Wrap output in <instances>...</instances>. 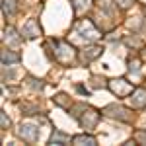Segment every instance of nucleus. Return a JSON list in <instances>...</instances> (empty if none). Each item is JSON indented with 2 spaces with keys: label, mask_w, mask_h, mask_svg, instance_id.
I'll return each instance as SVG.
<instances>
[{
  "label": "nucleus",
  "mask_w": 146,
  "mask_h": 146,
  "mask_svg": "<svg viewBox=\"0 0 146 146\" xmlns=\"http://www.w3.org/2000/svg\"><path fill=\"white\" fill-rule=\"evenodd\" d=\"M29 86H31L33 90H41V88H43V82L37 80V78H29Z\"/></svg>",
  "instance_id": "19"
},
{
  "label": "nucleus",
  "mask_w": 146,
  "mask_h": 146,
  "mask_svg": "<svg viewBox=\"0 0 146 146\" xmlns=\"http://www.w3.org/2000/svg\"><path fill=\"white\" fill-rule=\"evenodd\" d=\"M131 105H133L135 109L146 107V90L144 88H136V90L131 94Z\"/></svg>",
  "instance_id": "7"
},
{
  "label": "nucleus",
  "mask_w": 146,
  "mask_h": 146,
  "mask_svg": "<svg viewBox=\"0 0 146 146\" xmlns=\"http://www.w3.org/2000/svg\"><path fill=\"white\" fill-rule=\"evenodd\" d=\"M72 142H74V144H88V146H96V144H98V140H96L94 136H90V135H78V136H74V138H72Z\"/></svg>",
  "instance_id": "12"
},
{
  "label": "nucleus",
  "mask_w": 146,
  "mask_h": 146,
  "mask_svg": "<svg viewBox=\"0 0 146 146\" xmlns=\"http://www.w3.org/2000/svg\"><path fill=\"white\" fill-rule=\"evenodd\" d=\"M103 53V49L100 45H92L88 49H84L82 51V62H92L94 58H98V56Z\"/></svg>",
  "instance_id": "9"
},
{
  "label": "nucleus",
  "mask_w": 146,
  "mask_h": 146,
  "mask_svg": "<svg viewBox=\"0 0 146 146\" xmlns=\"http://www.w3.org/2000/svg\"><path fill=\"white\" fill-rule=\"evenodd\" d=\"M76 31H78V35H82L84 39H88V41H96L98 37H101L100 35V29L94 25V22H90V20H82V22L76 23Z\"/></svg>",
  "instance_id": "3"
},
{
  "label": "nucleus",
  "mask_w": 146,
  "mask_h": 146,
  "mask_svg": "<svg viewBox=\"0 0 146 146\" xmlns=\"http://www.w3.org/2000/svg\"><path fill=\"white\" fill-rule=\"evenodd\" d=\"M68 142H70V136L60 133V131H55L51 135V140H49V144H68Z\"/></svg>",
  "instance_id": "11"
},
{
  "label": "nucleus",
  "mask_w": 146,
  "mask_h": 146,
  "mask_svg": "<svg viewBox=\"0 0 146 146\" xmlns=\"http://www.w3.org/2000/svg\"><path fill=\"white\" fill-rule=\"evenodd\" d=\"M138 64H140V62H138V60H133V58H129V70H131V72H138Z\"/></svg>",
  "instance_id": "20"
},
{
  "label": "nucleus",
  "mask_w": 146,
  "mask_h": 146,
  "mask_svg": "<svg viewBox=\"0 0 146 146\" xmlns=\"http://www.w3.org/2000/svg\"><path fill=\"white\" fill-rule=\"evenodd\" d=\"M117 4H119V8L121 10H127V8H131L133 4H135V0H115Z\"/></svg>",
  "instance_id": "18"
},
{
  "label": "nucleus",
  "mask_w": 146,
  "mask_h": 146,
  "mask_svg": "<svg viewBox=\"0 0 146 146\" xmlns=\"http://www.w3.org/2000/svg\"><path fill=\"white\" fill-rule=\"evenodd\" d=\"M22 35H23V37H27V39H35V37H39V35H41V27H39V23L35 22V20H27V23L23 25V29H22Z\"/></svg>",
  "instance_id": "8"
},
{
  "label": "nucleus",
  "mask_w": 146,
  "mask_h": 146,
  "mask_svg": "<svg viewBox=\"0 0 146 146\" xmlns=\"http://www.w3.org/2000/svg\"><path fill=\"white\" fill-rule=\"evenodd\" d=\"M55 103L60 107H70V98L66 94H58V96H55Z\"/></svg>",
  "instance_id": "15"
},
{
  "label": "nucleus",
  "mask_w": 146,
  "mask_h": 146,
  "mask_svg": "<svg viewBox=\"0 0 146 146\" xmlns=\"http://www.w3.org/2000/svg\"><path fill=\"white\" fill-rule=\"evenodd\" d=\"M0 121H2V129H6V127L10 125V119L6 117V113H4V111L0 113Z\"/></svg>",
  "instance_id": "21"
},
{
  "label": "nucleus",
  "mask_w": 146,
  "mask_h": 146,
  "mask_svg": "<svg viewBox=\"0 0 146 146\" xmlns=\"http://www.w3.org/2000/svg\"><path fill=\"white\" fill-rule=\"evenodd\" d=\"M76 109H78L80 113H76L74 117L80 121V125L82 127H86V129H92V127H96L98 125V121H100V113L96 111V109H92V107H86L84 103H80V105H76Z\"/></svg>",
  "instance_id": "1"
},
{
  "label": "nucleus",
  "mask_w": 146,
  "mask_h": 146,
  "mask_svg": "<svg viewBox=\"0 0 146 146\" xmlns=\"http://www.w3.org/2000/svg\"><path fill=\"white\" fill-rule=\"evenodd\" d=\"M20 136L27 142H35L39 138V129L33 127V125H22L20 127Z\"/></svg>",
  "instance_id": "6"
},
{
  "label": "nucleus",
  "mask_w": 146,
  "mask_h": 146,
  "mask_svg": "<svg viewBox=\"0 0 146 146\" xmlns=\"http://www.w3.org/2000/svg\"><path fill=\"white\" fill-rule=\"evenodd\" d=\"M135 140L138 144H146V131H136L135 133Z\"/></svg>",
  "instance_id": "17"
},
{
  "label": "nucleus",
  "mask_w": 146,
  "mask_h": 146,
  "mask_svg": "<svg viewBox=\"0 0 146 146\" xmlns=\"http://www.w3.org/2000/svg\"><path fill=\"white\" fill-rule=\"evenodd\" d=\"M20 60V55L18 53H12L8 49H4L2 51V64L6 66V64H12V62H18Z\"/></svg>",
  "instance_id": "13"
},
{
  "label": "nucleus",
  "mask_w": 146,
  "mask_h": 146,
  "mask_svg": "<svg viewBox=\"0 0 146 146\" xmlns=\"http://www.w3.org/2000/svg\"><path fill=\"white\" fill-rule=\"evenodd\" d=\"M6 39L10 41L12 45H18V43L22 41V39L18 37V33H16V29H14V27H8V31H6Z\"/></svg>",
  "instance_id": "16"
},
{
  "label": "nucleus",
  "mask_w": 146,
  "mask_h": 146,
  "mask_svg": "<svg viewBox=\"0 0 146 146\" xmlns=\"http://www.w3.org/2000/svg\"><path fill=\"white\" fill-rule=\"evenodd\" d=\"M103 115H107V117H111V119H119V121H131L133 119V113L129 111L127 107L123 105H117V103H111V105H107V107H103Z\"/></svg>",
  "instance_id": "4"
},
{
  "label": "nucleus",
  "mask_w": 146,
  "mask_h": 146,
  "mask_svg": "<svg viewBox=\"0 0 146 146\" xmlns=\"http://www.w3.org/2000/svg\"><path fill=\"white\" fill-rule=\"evenodd\" d=\"M109 90L115 96H119V98H127V96H131L135 92V88H133L131 82H127L125 78H119V80H111L109 82Z\"/></svg>",
  "instance_id": "5"
},
{
  "label": "nucleus",
  "mask_w": 146,
  "mask_h": 146,
  "mask_svg": "<svg viewBox=\"0 0 146 146\" xmlns=\"http://www.w3.org/2000/svg\"><path fill=\"white\" fill-rule=\"evenodd\" d=\"M53 55H55V58L58 60V62L66 64V62H70V60L74 58L76 51H74V47H72V45H68V43H64V41H60V43H55V51H53Z\"/></svg>",
  "instance_id": "2"
},
{
  "label": "nucleus",
  "mask_w": 146,
  "mask_h": 146,
  "mask_svg": "<svg viewBox=\"0 0 146 146\" xmlns=\"http://www.w3.org/2000/svg\"><path fill=\"white\" fill-rule=\"evenodd\" d=\"M92 8V0H72V10L74 14H82V12Z\"/></svg>",
  "instance_id": "10"
},
{
  "label": "nucleus",
  "mask_w": 146,
  "mask_h": 146,
  "mask_svg": "<svg viewBox=\"0 0 146 146\" xmlns=\"http://www.w3.org/2000/svg\"><path fill=\"white\" fill-rule=\"evenodd\" d=\"M2 12L4 16H12L16 12V0H2Z\"/></svg>",
  "instance_id": "14"
}]
</instances>
